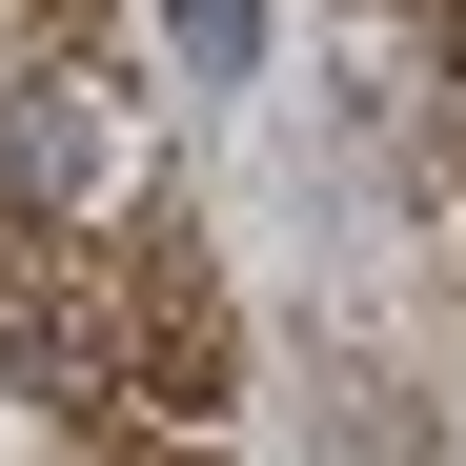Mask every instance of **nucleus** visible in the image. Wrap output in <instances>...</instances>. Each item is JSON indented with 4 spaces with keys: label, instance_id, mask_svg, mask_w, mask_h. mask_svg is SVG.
<instances>
[{
    "label": "nucleus",
    "instance_id": "nucleus-1",
    "mask_svg": "<svg viewBox=\"0 0 466 466\" xmlns=\"http://www.w3.org/2000/svg\"><path fill=\"white\" fill-rule=\"evenodd\" d=\"M102 304H122V345H142V385H163V406L142 426H223V264H203V223H142V244L102 264Z\"/></svg>",
    "mask_w": 466,
    "mask_h": 466
},
{
    "label": "nucleus",
    "instance_id": "nucleus-2",
    "mask_svg": "<svg viewBox=\"0 0 466 466\" xmlns=\"http://www.w3.org/2000/svg\"><path fill=\"white\" fill-rule=\"evenodd\" d=\"M0 385L21 406H102V325H82V264L41 244V203H0Z\"/></svg>",
    "mask_w": 466,
    "mask_h": 466
}]
</instances>
